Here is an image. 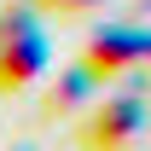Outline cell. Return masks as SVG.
<instances>
[{
	"instance_id": "cell-1",
	"label": "cell",
	"mask_w": 151,
	"mask_h": 151,
	"mask_svg": "<svg viewBox=\"0 0 151 151\" xmlns=\"http://www.w3.org/2000/svg\"><path fill=\"white\" fill-rule=\"evenodd\" d=\"M47 64V35H41L29 18L0 23V93H18L29 87V76Z\"/></svg>"
},
{
	"instance_id": "cell-2",
	"label": "cell",
	"mask_w": 151,
	"mask_h": 151,
	"mask_svg": "<svg viewBox=\"0 0 151 151\" xmlns=\"http://www.w3.org/2000/svg\"><path fill=\"white\" fill-rule=\"evenodd\" d=\"M134 52H145V35H134V29H105V35H93V47H87V70L93 76H116Z\"/></svg>"
},
{
	"instance_id": "cell-3",
	"label": "cell",
	"mask_w": 151,
	"mask_h": 151,
	"mask_svg": "<svg viewBox=\"0 0 151 151\" xmlns=\"http://www.w3.org/2000/svg\"><path fill=\"white\" fill-rule=\"evenodd\" d=\"M134 128H139V99H116L111 111L87 128V139H128Z\"/></svg>"
}]
</instances>
